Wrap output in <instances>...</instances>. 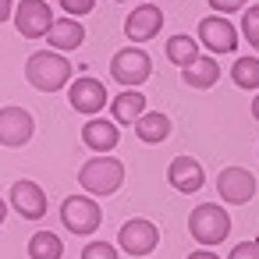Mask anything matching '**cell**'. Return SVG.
<instances>
[{
    "label": "cell",
    "instance_id": "cell-18",
    "mask_svg": "<svg viewBox=\"0 0 259 259\" xmlns=\"http://www.w3.org/2000/svg\"><path fill=\"white\" fill-rule=\"evenodd\" d=\"M142 114H146V93H139V89H128L110 103V121H117V124H135Z\"/></svg>",
    "mask_w": 259,
    "mask_h": 259
},
{
    "label": "cell",
    "instance_id": "cell-15",
    "mask_svg": "<svg viewBox=\"0 0 259 259\" xmlns=\"http://www.w3.org/2000/svg\"><path fill=\"white\" fill-rule=\"evenodd\" d=\"M82 142H85V149H96L100 156H103V153H110V149H117V142H121L117 121L89 117V121L82 124Z\"/></svg>",
    "mask_w": 259,
    "mask_h": 259
},
{
    "label": "cell",
    "instance_id": "cell-27",
    "mask_svg": "<svg viewBox=\"0 0 259 259\" xmlns=\"http://www.w3.org/2000/svg\"><path fill=\"white\" fill-rule=\"evenodd\" d=\"M248 0H209V8L220 11V15H231V11H241Z\"/></svg>",
    "mask_w": 259,
    "mask_h": 259
},
{
    "label": "cell",
    "instance_id": "cell-5",
    "mask_svg": "<svg viewBox=\"0 0 259 259\" xmlns=\"http://www.w3.org/2000/svg\"><path fill=\"white\" fill-rule=\"evenodd\" d=\"M61 220L71 234H96V227L103 224V209L85 195H68L61 206Z\"/></svg>",
    "mask_w": 259,
    "mask_h": 259
},
{
    "label": "cell",
    "instance_id": "cell-6",
    "mask_svg": "<svg viewBox=\"0 0 259 259\" xmlns=\"http://www.w3.org/2000/svg\"><path fill=\"white\" fill-rule=\"evenodd\" d=\"M36 135V121L25 107H0V146L22 149Z\"/></svg>",
    "mask_w": 259,
    "mask_h": 259
},
{
    "label": "cell",
    "instance_id": "cell-12",
    "mask_svg": "<svg viewBox=\"0 0 259 259\" xmlns=\"http://www.w3.org/2000/svg\"><path fill=\"white\" fill-rule=\"evenodd\" d=\"M11 209L18 217H25V220H39V217H47V192L36 181L18 178L11 185Z\"/></svg>",
    "mask_w": 259,
    "mask_h": 259
},
{
    "label": "cell",
    "instance_id": "cell-22",
    "mask_svg": "<svg viewBox=\"0 0 259 259\" xmlns=\"http://www.w3.org/2000/svg\"><path fill=\"white\" fill-rule=\"evenodd\" d=\"M231 82L245 93H255L259 89V57H238L231 64Z\"/></svg>",
    "mask_w": 259,
    "mask_h": 259
},
{
    "label": "cell",
    "instance_id": "cell-32",
    "mask_svg": "<svg viewBox=\"0 0 259 259\" xmlns=\"http://www.w3.org/2000/svg\"><path fill=\"white\" fill-rule=\"evenodd\" d=\"M114 4H124V0H114Z\"/></svg>",
    "mask_w": 259,
    "mask_h": 259
},
{
    "label": "cell",
    "instance_id": "cell-2",
    "mask_svg": "<svg viewBox=\"0 0 259 259\" xmlns=\"http://www.w3.org/2000/svg\"><path fill=\"white\" fill-rule=\"evenodd\" d=\"M78 185L89 192V195H114L121 185H124V163L110 153L103 156H93L82 163L78 170Z\"/></svg>",
    "mask_w": 259,
    "mask_h": 259
},
{
    "label": "cell",
    "instance_id": "cell-17",
    "mask_svg": "<svg viewBox=\"0 0 259 259\" xmlns=\"http://www.w3.org/2000/svg\"><path fill=\"white\" fill-rule=\"evenodd\" d=\"M181 82L188 85V89H213L217 82H220V64L213 61V57H199L195 64H188V68H181Z\"/></svg>",
    "mask_w": 259,
    "mask_h": 259
},
{
    "label": "cell",
    "instance_id": "cell-20",
    "mask_svg": "<svg viewBox=\"0 0 259 259\" xmlns=\"http://www.w3.org/2000/svg\"><path fill=\"white\" fill-rule=\"evenodd\" d=\"M167 61H170V64H178V68L195 64V61H199V39H192L188 32L170 36V39H167Z\"/></svg>",
    "mask_w": 259,
    "mask_h": 259
},
{
    "label": "cell",
    "instance_id": "cell-7",
    "mask_svg": "<svg viewBox=\"0 0 259 259\" xmlns=\"http://www.w3.org/2000/svg\"><path fill=\"white\" fill-rule=\"evenodd\" d=\"M68 103L75 114H85V117H96L103 107H107V85L93 75H82L68 85Z\"/></svg>",
    "mask_w": 259,
    "mask_h": 259
},
{
    "label": "cell",
    "instance_id": "cell-28",
    "mask_svg": "<svg viewBox=\"0 0 259 259\" xmlns=\"http://www.w3.org/2000/svg\"><path fill=\"white\" fill-rule=\"evenodd\" d=\"M8 18H15V4L11 0H0V25H4Z\"/></svg>",
    "mask_w": 259,
    "mask_h": 259
},
{
    "label": "cell",
    "instance_id": "cell-3",
    "mask_svg": "<svg viewBox=\"0 0 259 259\" xmlns=\"http://www.w3.org/2000/svg\"><path fill=\"white\" fill-rule=\"evenodd\" d=\"M188 234L199 241V245H220L227 234H231V217H227V209L224 206H217V202H202V206H195L192 213H188Z\"/></svg>",
    "mask_w": 259,
    "mask_h": 259
},
{
    "label": "cell",
    "instance_id": "cell-23",
    "mask_svg": "<svg viewBox=\"0 0 259 259\" xmlns=\"http://www.w3.org/2000/svg\"><path fill=\"white\" fill-rule=\"evenodd\" d=\"M241 36H245L252 47H259V4H255V8H245V18H241Z\"/></svg>",
    "mask_w": 259,
    "mask_h": 259
},
{
    "label": "cell",
    "instance_id": "cell-4",
    "mask_svg": "<svg viewBox=\"0 0 259 259\" xmlns=\"http://www.w3.org/2000/svg\"><path fill=\"white\" fill-rule=\"evenodd\" d=\"M149 75H153V61L139 47H124V50H117L110 57V78L117 85H124V89H139Z\"/></svg>",
    "mask_w": 259,
    "mask_h": 259
},
{
    "label": "cell",
    "instance_id": "cell-8",
    "mask_svg": "<svg viewBox=\"0 0 259 259\" xmlns=\"http://www.w3.org/2000/svg\"><path fill=\"white\" fill-rule=\"evenodd\" d=\"M54 22H57V18H54V11H50L47 0H18V11H15L18 36H25V39H39V36L50 32Z\"/></svg>",
    "mask_w": 259,
    "mask_h": 259
},
{
    "label": "cell",
    "instance_id": "cell-10",
    "mask_svg": "<svg viewBox=\"0 0 259 259\" xmlns=\"http://www.w3.org/2000/svg\"><path fill=\"white\" fill-rule=\"evenodd\" d=\"M217 195L227 202V206H245L252 195H255V178L252 170L245 167H224L217 174Z\"/></svg>",
    "mask_w": 259,
    "mask_h": 259
},
{
    "label": "cell",
    "instance_id": "cell-24",
    "mask_svg": "<svg viewBox=\"0 0 259 259\" xmlns=\"http://www.w3.org/2000/svg\"><path fill=\"white\" fill-rule=\"evenodd\" d=\"M82 259H117V248L110 241H89L82 248Z\"/></svg>",
    "mask_w": 259,
    "mask_h": 259
},
{
    "label": "cell",
    "instance_id": "cell-26",
    "mask_svg": "<svg viewBox=\"0 0 259 259\" xmlns=\"http://www.w3.org/2000/svg\"><path fill=\"white\" fill-rule=\"evenodd\" d=\"M227 259H259V238H252V241H241V245H234Z\"/></svg>",
    "mask_w": 259,
    "mask_h": 259
},
{
    "label": "cell",
    "instance_id": "cell-31",
    "mask_svg": "<svg viewBox=\"0 0 259 259\" xmlns=\"http://www.w3.org/2000/svg\"><path fill=\"white\" fill-rule=\"evenodd\" d=\"M252 117L259 121V93H255V100H252Z\"/></svg>",
    "mask_w": 259,
    "mask_h": 259
},
{
    "label": "cell",
    "instance_id": "cell-29",
    "mask_svg": "<svg viewBox=\"0 0 259 259\" xmlns=\"http://www.w3.org/2000/svg\"><path fill=\"white\" fill-rule=\"evenodd\" d=\"M188 259H220V255H217V252H209V248H199V252H192Z\"/></svg>",
    "mask_w": 259,
    "mask_h": 259
},
{
    "label": "cell",
    "instance_id": "cell-30",
    "mask_svg": "<svg viewBox=\"0 0 259 259\" xmlns=\"http://www.w3.org/2000/svg\"><path fill=\"white\" fill-rule=\"evenodd\" d=\"M8 209H11V202H4V199H0V224L8 220Z\"/></svg>",
    "mask_w": 259,
    "mask_h": 259
},
{
    "label": "cell",
    "instance_id": "cell-11",
    "mask_svg": "<svg viewBox=\"0 0 259 259\" xmlns=\"http://www.w3.org/2000/svg\"><path fill=\"white\" fill-rule=\"evenodd\" d=\"M117 245H121L128 255H149V252L160 245V231H156V224H153V220H146V217H135V220L121 224Z\"/></svg>",
    "mask_w": 259,
    "mask_h": 259
},
{
    "label": "cell",
    "instance_id": "cell-21",
    "mask_svg": "<svg viewBox=\"0 0 259 259\" xmlns=\"http://www.w3.org/2000/svg\"><path fill=\"white\" fill-rule=\"evenodd\" d=\"M64 255V241L54 231H36L29 238V259H61Z\"/></svg>",
    "mask_w": 259,
    "mask_h": 259
},
{
    "label": "cell",
    "instance_id": "cell-13",
    "mask_svg": "<svg viewBox=\"0 0 259 259\" xmlns=\"http://www.w3.org/2000/svg\"><path fill=\"white\" fill-rule=\"evenodd\" d=\"M167 181H170L174 192L192 195V192H199L206 185V174H202V163L195 156H174L170 167H167Z\"/></svg>",
    "mask_w": 259,
    "mask_h": 259
},
{
    "label": "cell",
    "instance_id": "cell-16",
    "mask_svg": "<svg viewBox=\"0 0 259 259\" xmlns=\"http://www.w3.org/2000/svg\"><path fill=\"white\" fill-rule=\"evenodd\" d=\"M82 39H85V29L78 25V18H57L47 32V43L54 50H78Z\"/></svg>",
    "mask_w": 259,
    "mask_h": 259
},
{
    "label": "cell",
    "instance_id": "cell-1",
    "mask_svg": "<svg viewBox=\"0 0 259 259\" xmlns=\"http://www.w3.org/2000/svg\"><path fill=\"white\" fill-rule=\"evenodd\" d=\"M25 78L36 93H57L71 82V64H68V57H61L54 50H36L25 61Z\"/></svg>",
    "mask_w": 259,
    "mask_h": 259
},
{
    "label": "cell",
    "instance_id": "cell-25",
    "mask_svg": "<svg viewBox=\"0 0 259 259\" xmlns=\"http://www.w3.org/2000/svg\"><path fill=\"white\" fill-rule=\"evenodd\" d=\"M57 4L64 8L68 18H82V15H89L96 8V0H57Z\"/></svg>",
    "mask_w": 259,
    "mask_h": 259
},
{
    "label": "cell",
    "instance_id": "cell-14",
    "mask_svg": "<svg viewBox=\"0 0 259 259\" xmlns=\"http://www.w3.org/2000/svg\"><path fill=\"white\" fill-rule=\"evenodd\" d=\"M160 25H163V11L156 4H142L124 18V36L132 43H146V39H153L160 32Z\"/></svg>",
    "mask_w": 259,
    "mask_h": 259
},
{
    "label": "cell",
    "instance_id": "cell-19",
    "mask_svg": "<svg viewBox=\"0 0 259 259\" xmlns=\"http://www.w3.org/2000/svg\"><path fill=\"white\" fill-rule=\"evenodd\" d=\"M167 135H170V117L160 114V110H146V114L135 121V139H139V142L156 146V142H163Z\"/></svg>",
    "mask_w": 259,
    "mask_h": 259
},
{
    "label": "cell",
    "instance_id": "cell-9",
    "mask_svg": "<svg viewBox=\"0 0 259 259\" xmlns=\"http://www.w3.org/2000/svg\"><path fill=\"white\" fill-rule=\"evenodd\" d=\"M195 36H199V43H202L206 50H213V54H234V50H238V29H234L224 15L202 18L199 29H195Z\"/></svg>",
    "mask_w": 259,
    "mask_h": 259
}]
</instances>
